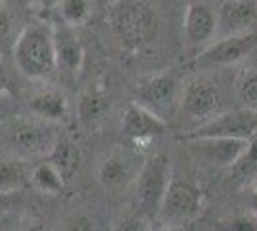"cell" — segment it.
Returning a JSON list of instances; mask_svg holds the SVG:
<instances>
[{"mask_svg": "<svg viewBox=\"0 0 257 231\" xmlns=\"http://www.w3.org/2000/svg\"><path fill=\"white\" fill-rule=\"evenodd\" d=\"M14 62L25 77L48 81L58 71L52 25L31 23L23 27L14 41Z\"/></svg>", "mask_w": 257, "mask_h": 231, "instance_id": "cell-1", "label": "cell"}, {"mask_svg": "<svg viewBox=\"0 0 257 231\" xmlns=\"http://www.w3.org/2000/svg\"><path fill=\"white\" fill-rule=\"evenodd\" d=\"M109 25L127 50H140L158 33V14L148 0H117L109 10Z\"/></svg>", "mask_w": 257, "mask_h": 231, "instance_id": "cell-2", "label": "cell"}, {"mask_svg": "<svg viewBox=\"0 0 257 231\" xmlns=\"http://www.w3.org/2000/svg\"><path fill=\"white\" fill-rule=\"evenodd\" d=\"M60 133L58 123H50L41 118H16L6 125V144L12 156L22 160H33L48 156Z\"/></svg>", "mask_w": 257, "mask_h": 231, "instance_id": "cell-3", "label": "cell"}, {"mask_svg": "<svg viewBox=\"0 0 257 231\" xmlns=\"http://www.w3.org/2000/svg\"><path fill=\"white\" fill-rule=\"evenodd\" d=\"M171 179V162L165 154H154L140 166L139 176L135 179L137 208L148 220L152 216H158L161 200L165 197V191L169 187Z\"/></svg>", "mask_w": 257, "mask_h": 231, "instance_id": "cell-4", "label": "cell"}, {"mask_svg": "<svg viewBox=\"0 0 257 231\" xmlns=\"http://www.w3.org/2000/svg\"><path fill=\"white\" fill-rule=\"evenodd\" d=\"M204 208V195L194 183L186 179L173 177L165 197L161 200L158 218L163 225L182 227L184 223L196 220Z\"/></svg>", "mask_w": 257, "mask_h": 231, "instance_id": "cell-5", "label": "cell"}, {"mask_svg": "<svg viewBox=\"0 0 257 231\" xmlns=\"http://www.w3.org/2000/svg\"><path fill=\"white\" fill-rule=\"evenodd\" d=\"M200 137H221L236 141H253L257 139V114L246 108L232 112H219L211 120L200 123L192 133L184 135V139Z\"/></svg>", "mask_w": 257, "mask_h": 231, "instance_id": "cell-6", "label": "cell"}, {"mask_svg": "<svg viewBox=\"0 0 257 231\" xmlns=\"http://www.w3.org/2000/svg\"><path fill=\"white\" fill-rule=\"evenodd\" d=\"M179 104H181V110L184 112L186 118L204 123L221 112L223 95H221V89L213 79L198 75L192 77L181 89Z\"/></svg>", "mask_w": 257, "mask_h": 231, "instance_id": "cell-7", "label": "cell"}, {"mask_svg": "<svg viewBox=\"0 0 257 231\" xmlns=\"http://www.w3.org/2000/svg\"><path fill=\"white\" fill-rule=\"evenodd\" d=\"M257 46V31L240 37H223L215 39L205 46L196 58V67L200 71H211L221 67L234 66L246 60Z\"/></svg>", "mask_w": 257, "mask_h": 231, "instance_id": "cell-8", "label": "cell"}, {"mask_svg": "<svg viewBox=\"0 0 257 231\" xmlns=\"http://www.w3.org/2000/svg\"><path fill=\"white\" fill-rule=\"evenodd\" d=\"M142 156L131 148H113L102 156L96 170V179L104 191H121L135 183Z\"/></svg>", "mask_w": 257, "mask_h": 231, "instance_id": "cell-9", "label": "cell"}, {"mask_svg": "<svg viewBox=\"0 0 257 231\" xmlns=\"http://www.w3.org/2000/svg\"><path fill=\"white\" fill-rule=\"evenodd\" d=\"M217 14L215 39L240 37L257 31V0H223Z\"/></svg>", "mask_w": 257, "mask_h": 231, "instance_id": "cell-10", "label": "cell"}, {"mask_svg": "<svg viewBox=\"0 0 257 231\" xmlns=\"http://www.w3.org/2000/svg\"><path fill=\"white\" fill-rule=\"evenodd\" d=\"M167 131V123L160 114L142 106L139 102H131L121 120V133L133 144H146L161 137Z\"/></svg>", "mask_w": 257, "mask_h": 231, "instance_id": "cell-11", "label": "cell"}, {"mask_svg": "<svg viewBox=\"0 0 257 231\" xmlns=\"http://www.w3.org/2000/svg\"><path fill=\"white\" fill-rule=\"evenodd\" d=\"M52 35L58 71L67 77H77L85 64V48L75 33V27L67 23L52 25Z\"/></svg>", "mask_w": 257, "mask_h": 231, "instance_id": "cell-12", "label": "cell"}, {"mask_svg": "<svg viewBox=\"0 0 257 231\" xmlns=\"http://www.w3.org/2000/svg\"><path fill=\"white\" fill-rule=\"evenodd\" d=\"M190 150L204 162L217 168H232L236 160L246 150L249 141L221 139V137H200V139H184Z\"/></svg>", "mask_w": 257, "mask_h": 231, "instance_id": "cell-13", "label": "cell"}, {"mask_svg": "<svg viewBox=\"0 0 257 231\" xmlns=\"http://www.w3.org/2000/svg\"><path fill=\"white\" fill-rule=\"evenodd\" d=\"M179 97H181L179 77L173 71H167V73H158L142 81L139 85L137 102L160 114L161 110H169L175 102H179Z\"/></svg>", "mask_w": 257, "mask_h": 231, "instance_id": "cell-14", "label": "cell"}, {"mask_svg": "<svg viewBox=\"0 0 257 231\" xmlns=\"http://www.w3.org/2000/svg\"><path fill=\"white\" fill-rule=\"evenodd\" d=\"M184 35L194 46H207L217 33V14L205 2L190 0L184 10Z\"/></svg>", "mask_w": 257, "mask_h": 231, "instance_id": "cell-15", "label": "cell"}, {"mask_svg": "<svg viewBox=\"0 0 257 231\" xmlns=\"http://www.w3.org/2000/svg\"><path fill=\"white\" fill-rule=\"evenodd\" d=\"M27 108L35 118H41L50 123H60L67 118L69 102L60 89L46 87L33 93L27 100Z\"/></svg>", "mask_w": 257, "mask_h": 231, "instance_id": "cell-16", "label": "cell"}, {"mask_svg": "<svg viewBox=\"0 0 257 231\" xmlns=\"http://www.w3.org/2000/svg\"><path fill=\"white\" fill-rule=\"evenodd\" d=\"M46 158L58 168V172L65 179V183L75 179L79 170H81V162H83L81 148L71 139H64V137L58 139V143L54 144V148Z\"/></svg>", "mask_w": 257, "mask_h": 231, "instance_id": "cell-17", "label": "cell"}, {"mask_svg": "<svg viewBox=\"0 0 257 231\" xmlns=\"http://www.w3.org/2000/svg\"><path fill=\"white\" fill-rule=\"evenodd\" d=\"M31 176L27 160L18 156H4L0 158V193H14L22 189Z\"/></svg>", "mask_w": 257, "mask_h": 231, "instance_id": "cell-18", "label": "cell"}, {"mask_svg": "<svg viewBox=\"0 0 257 231\" xmlns=\"http://www.w3.org/2000/svg\"><path fill=\"white\" fill-rule=\"evenodd\" d=\"M79 120L83 123H96L109 110V97L102 87H88L79 99Z\"/></svg>", "mask_w": 257, "mask_h": 231, "instance_id": "cell-19", "label": "cell"}, {"mask_svg": "<svg viewBox=\"0 0 257 231\" xmlns=\"http://www.w3.org/2000/svg\"><path fill=\"white\" fill-rule=\"evenodd\" d=\"M29 181L33 183V187L44 195H60L67 185L62 174L58 172V168L48 158H44L43 162L33 166Z\"/></svg>", "mask_w": 257, "mask_h": 231, "instance_id": "cell-20", "label": "cell"}, {"mask_svg": "<svg viewBox=\"0 0 257 231\" xmlns=\"http://www.w3.org/2000/svg\"><path fill=\"white\" fill-rule=\"evenodd\" d=\"M236 97L240 106L257 114V71L246 69L236 79Z\"/></svg>", "mask_w": 257, "mask_h": 231, "instance_id": "cell-21", "label": "cell"}, {"mask_svg": "<svg viewBox=\"0 0 257 231\" xmlns=\"http://www.w3.org/2000/svg\"><path fill=\"white\" fill-rule=\"evenodd\" d=\"M230 174L234 179L242 181V183L257 179V139L247 143L246 150L236 160V164L230 168Z\"/></svg>", "mask_w": 257, "mask_h": 231, "instance_id": "cell-22", "label": "cell"}, {"mask_svg": "<svg viewBox=\"0 0 257 231\" xmlns=\"http://www.w3.org/2000/svg\"><path fill=\"white\" fill-rule=\"evenodd\" d=\"M90 14H92L90 0H60L62 22L71 25V27L85 25L90 20Z\"/></svg>", "mask_w": 257, "mask_h": 231, "instance_id": "cell-23", "label": "cell"}, {"mask_svg": "<svg viewBox=\"0 0 257 231\" xmlns=\"http://www.w3.org/2000/svg\"><path fill=\"white\" fill-rule=\"evenodd\" d=\"M113 231H152L150 220L140 212H127L115 223Z\"/></svg>", "mask_w": 257, "mask_h": 231, "instance_id": "cell-24", "label": "cell"}, {"mask_svg": "<svg viewBox=\"0 0 257 231\" xmlns=\"http://www.w3.org/2000/svg\"><path fill=\"white\" fill-rule=\"evenodd\" d=\"M217 231H257V218L251 214H240L219 221Z\"/></svg>", "mask_w": 257, "mask_h": 231, "instance_id": "cell-25", "label": "cell"}, {"mask_svg": "<svg viewBox=\"0 0 257 231\" xmlns=\"http://www.w3.org/2000/svg\"><path fill=\"white\" fill-rule=\"evenodd\" d=\"M64 231H96V223L86 214H71L65 218Z\"/></svg>", "mask_w": 257, "mask_h": 231, "instance_id": "cell-26", "label": "cell"}, {"mask_svg": "<svg viewBox=\"0 0 257 231\" xmlns=\"http://www.w3.org/2000/svg\"><path fill=\"white\" fill-rule=\"evenodd\" d=\"M12 29H14V18L10 12L4 8V4H0V44L8 41Z\"/></svg>", "mask_w": 257, "mask_h": 231, "instance_id": "cell-27", "label": "cell"}, {"mask_svg": "<svg viewBox=\"0 0 257 231\" xmlns=\"http://www.w3.org/2000/svg\"><path fill=\"white\" fill-rule=\"evenodd\" d=\"M8 93V69L4 66L2 58H0V97Z\"/></svg>", "mask_w": 257, "mask_h": 231, "instance_id": "cell-28", "label": "cell"}, {"mask_svg": "<svg viewBox=\"0 0 257 231\" xmlns=\"http://www.w3.org/2000/svg\"><path fill=\"white\" fill-rule=\"evenodd\" d=\"M152 231H181V227H173V225H160Z\"/></svg>", "mask_w": 257, "mask_h": 231, "instance_id": "cell-29", "label": "cell"}, {"mask_svg": "<svg viewBox=\"0 0 257 231\" xmlns=\"http://www.w3.org/2000/svg\"><path fill=\"white\" fill-rule=\"evenodd\" d=\"M251 212H253V216L257 218V185H255V191H253V200H251Z\"/></svg>", "mask_w": 257, "mask_h": 231, "instance_id": "cell-30", "label": "cell"}, {"mask_svg": "<svg viewBox=\"0 0 257 231\" xmlns=\"http://www.w3.org/2000/svg\"><path fill=\"white\" fill-rule=\"evenodd\" d=\"M0 4H4V0H0Z\"/></svg>", "mask_w": 257, "mask_h": 231, "instance_id": "cell-31", "label": "cell"}]
</instances>
